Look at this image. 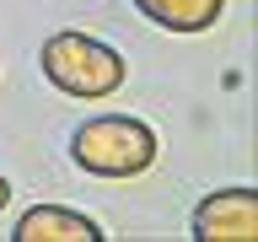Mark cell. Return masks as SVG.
Masks as SVG:
<instances>
[{
    "instance_id": "obj_1",
    "label": "cell",
    "mask_w": 258,
    "mask_h": 242,
    "mask_svg": "<svg viewBox=\"0 0 258 242\" xmlns=\"http://www.w3.org/2000/svg\"><path fill=\"white\" fill-rule=\"evenodd\" d=\"M156 129L145 124V118H135V113H97V118H86V124L70 135V161H76L81 172L92 177H140L156 167Z\"/></svg>"
},
{
    "instance_id": "obj_2",
    "label": "cell",
    "mask_w": 258,
    "mask_h": 242,
    "mask_svg": "<svg viewBox=\"0 0 258 242\" xmlns=\"http://www.w3.org/2000/svg\"><path fill=\"white\" fill-rule=\"evenodd\" d=\"M38 65H43V81L64 97H81V102H97V97H113L124 86L129 65L124 54L92 32H54L38 48Z\"/></svg>"
},
{
    "instance_id": "obj_3",
    "label": "cell",
    "mask_w": 258,
    "mask_h": 242,
    "mask_svg": "<svg viewBox=\"0 0 258 242\" xmlns=\"http://www.w3.org/2000/svg\"><path fill=\"white\" fill-rule=\"evenodd\" d=\"M194 242H258V189H215L188 215Z\"/></svg>"
},
{
    "instance_id": "obj_4",
    "label": "cell",
    "mask_w": 258,
    "mask_h": 242,
    "mask_svg": "<svg viewBox=\"0 0 258 242\" xmlns=\"http://www.w3.org/2000/svg\"><path fill=\"white\" fill-rule=\"evenodd\" d=\"M108 231L81 215V210H64V205H32L22 221H16L11 242H102Z\"/></svg>"
},
{
    "instance_id": "obj_5",
    "label": "cell",
    "mask_w": 258,
    "mask_h": 242,
    "mask_svg": "<svg viewBox=\"0 0 258 242\" xmlns=\"http://www.w3.org/2000/svg\"><path fill=\"white\" fill-rule=\"evenodd\" d=\"M135 11L167 32H210L221 22L226 0H135Z\"/></svg>"
},
{
    "instance_id": "obj_6",
    "label": "cell",
    "mask_w": 258,
    "mask_h": 242,
    "mask_svg": "<svg viewBox=\"0 0 258 242\" xmlns=\"http://www.w3.org/2000/svg\"><path fill=\"white\" fill-rule=\"evenodd\" d=\"M11 205V183H6V172H0V210Z\"/></svg>"
}]
</instances>
